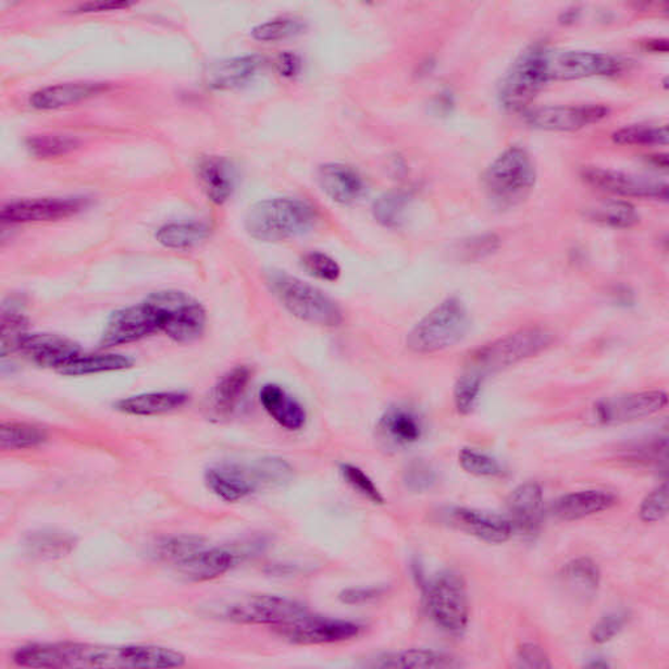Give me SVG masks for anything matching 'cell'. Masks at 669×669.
I'll list each match as a JSON object with an SVG mask.
<instances>
[{
  "label": "cell",
  "mask_w": 669,
  "mask_h": 669,
  "mask_svg": "<svg viewBox=\"0 0 669 669\" xmlns=\"http://www.w3.org/2000/svg\"><path fill=\"white\" fill-rule=\"evenodd\" d=\"M446 523L488 544L509 542L515 531L509 518L469 508L446 511Z\"/></svg>",
  "instance_id": "ffe728a7"
},
{
  "label": "cell",
  "mask_w": 669,
  "mask_h": 669,
  "mask_svg": "<svg viewBox=\"0 0 669 669\" xmlns=\"http://www.w3.org/2000/svg\"><path fill=\"white\" fill-rule=\"evenodd\" d=\"M276 69L284 77H295L300 74L301 60L294 53H284L277 57Z\"/></svg>",
  "instance_id": "11a10c76"
},
{
  "label": "cell",
  "mask_w": 669,
  "mask_h": 669,
  "mask_svg": "<svg viewBox=\"0 0 669 669\" xmlns=\"http://www.w3.org/2000/svg\"><path fill=\"white\" fill-rule=\"evenodd\" d=\"M561 580L571 593L587 597L594 596L599 590L602 573L594 560L590 557H580L565 565Z\"/></svg>",
  "instance_id": "836d02e7"
},
{
  "label": "cell",
  "mask_w": 669,
  "mask_h": 669,
  "mask_svg": "<svg viewBox=\"0 0 669 669\" xmlns=\"http://www.w3.org/2000/svg\"><path fill=\"white\" fill-rule=\"evenodd\" d=\"M83 198H38L11 201L0 212L5 224L44 223L74 216L86 208Z\"/></svg>",
  "instance_id": "e0dca14e"
},
{
  "label": "cell",
  "mask_w": 669,
  "mask_h": 669,
  "mask_svg": "<svg viewBox=\"0 0 669 669\" xmlns=\"http://www.w3.org/2000/svg\"><path fill=\"white\" fill-rule=\"evenodd\" d=\"M133 367V360L125 355L119 354H95L83 355L71 361L66 368L61 370V374L71 376L100 374L119 372V370Z\"/></svg>",
  "instance_id": "d590c367"
},
{
  "label": "cell",
  "mask_w": 669,
  "mask_h": 669,
  "mask_svg": "<svg viewBox=\"0 0 669 669\" xmlns=\"http://www.w3.org/2000/svg\"><path fill=\"white\" fill-rule=\"evenodd\" d=\"M555 336L544 327H528L485 344L471 356L469 369L485 376L531 359L548 349Z\"/></svg>",
  "instance_id": "9c48e42d"
},
{
  "label": "cell",
  "mask_w": 669,
  "mask_h": 669,
  "mask_svg": "<svg viewBox=\"0 0 669 669\" xmlns=\"http://www.w3.org/2000/svg\"><path fill=\"white\" fill-rule=\"evenodd\" d=\"M263 64L264 58L261 55L237 57L214 63L206 73L207 86L216 90L241 88L255 79Z\"/></svg>",
  "instance_id": "83f0119b"
},
{
  "label": "cell",
  "mask_w": 669,
  "mask_h": 669,
  "mask_svg": "<svg viewBox=\"0 0 669 669\" xmlns=\"http://www.w3.org/2000/svg\"><path fill=\"white\" fill-rule=\"evenodd\" d=\"M27 321L16 311H4L2 318V356L21 350L22 343L27 336Z\"/></svg>",
  "instance_id": "bcb514c9"
},
{
  "label": "cell",
  "mask_w": 669,
  "mask_h": 669,
  "mask_svg": "<svg viewBox=\"0 0 669 669\" xmlns=\"http://www.w3.org/2000/svg\"><path fill=\"white\" fill-rule=\"evenodd\" d=\"M187 401L188 395L181 392L149 393L122 399L115 408L132 416H158L177 411Z\"/></svg>",
  "instance_id": "1f68e13d"
},
{
  "label": "cell",
  "mask_w": 669,
  "mask_h": 669,
  "mask_svg": "<svg viewBox=\"0 0 669 669\" xmlns=\"http://www.w3.org/2000/svg\"><path fill=\"white\" fill-rule=\"evenodd\" d=\"M408 200L405 195L389 193L375 200L374 219L386 228H399L405 223Z\"/></svg>",
  "instance_id": "7bdbcfd3"
},
{
  "label": "cell",
  "mask_w": 669,
  "mask_h": 669,
  "mask_svg": "<svg viewBox=\"0 0 669 669\" xmlns=\"http://www.w3.org/2000/svg\"><path fill=\"white\" fill-rule=\"evenodd\" d=\"M614 493L606 491H581L569 493L552 505V512L561 521L573 522L600 515L617 505Z\"/></svg>",
  "instance_id": "4316f807"
},
{
  "label": "cell",
  "mask_w": 669,
  "mask_h": 669,
  "mask_svg": "<svg viewBox=\"0 0 669 669\" xmlns=\"http://www.w3.org/2000/svg\"><path fill=\"white\" fill-rule=\"evenodd\" d=\"M424 431L421 416L407 406L389 407L376 425V435L389 449H405L418 444Z\"/></svg>",
  "instance_id": "44dd1931"
},
{
  "label": "cell",
  "mask_w": 669,
  "mask_h": 669,
  "mask_svg": "<svg viewBox=\"0 0 669 669\" xmlns=\"http://www.w3.org/2000/svg\"><path fill=\"white\" fill-rule=\"evenodd\" d=\"M543 509L544 493L537 483L521 484L510 493L508 510L512 528L524 532H535L541 525Z\"/></svg>",
  "instance_id": "f1b7e54d"
},
{
  "label": "cell",
  "mask_w": 669,
  "mask_h": 669,
  "mask_svg": "<svg viewBox=\"0 0 669 669\" xmlns=\"http://www.w3.org/2000/svg\"><path fill=\"white\" fill-rule=\"evenodd\" d=\"M668 405V396L659 389L629 393L597 402L594 418L602 425H621L652 418Z\"/></svg>",
  "instance_id": "4fadbf2b"
},
{
  "label": "cell",
  "mask_w": 669,
  "mask_h": 669,
  "mask_svg": "<svg viewBox=\"0 0 669 669\" xmlns=\"http://www.w3.org/2000/svg\"><path fill=\"white\" fill-rule=\"evenodd\" d=\"M406 483L413 491L431 490L435 483V473L431 466L424 462H416L406 471Z\"/></svg>",
  "instance_id": "816d5d0a"
},
{
  "label": "cell",
  "mask_w": 669,
  "mask_h": 669,
  "mask_svg": "<svg viewBox=\"0 0 669 669\" xmlns=\"http://www.w3.org/2000/svg\"><path fill=\"white\" fill-rule=\"evenodd\" d=\"M458 460L463 471L472 476L495 479L504 473V467L496 458L483 451L471 449V447H464L460 450Z\"/></svg>",
  "instance_id": "b9f144b4"
},
{
  "label": "cell",
  "mask_w": 669,
  "mask_h": 669,
  "mask_svg": "<svg viewBox=\"0 0 669 669\" xmlns=\"http://www.w3.org/2000/svg\"><path fill=\"white\" fill-rule=\"evenodd\" d=\"M385 594L386 590L382 587H349L342 591L339 600L347 606H362L379 600Z\"/></svg>",
  "instance_id": "f5cc1de1"
},
{
  "label": "cell",
  "mask_w": 669,
  "mask_h": 669,
  "mask_svg": "<svg viewBox=\"0 0 669 669\" xmlns=\"http://www.w3.org/2000/svg\"><path fill=\"white\" fill-rule=\"evenodd\" d=\"M17 666L29 668H177L186 658L174 649L149 646H101L89 643H36L18 648Z\"/></svg>",
  "instance_id": "6da1fadb"
},
{
  "label": "cell",
  "mask_w": 669,
  "mask_h": 669,
  "mask_svg": "<svg viewBox=\"0 0 669 669\" xmlns=\"http://www.w3.org/2000/svg\"><path fill=\"white\" fill-rule=\"evenodd\" d=\"M268 284L278 302L298 320L330 329L343 323L339 305L314 285L282 271L271 272Z\"/></svg>",
  "instance_id": "277c9868"
},
{
  "label": "cell",
  "mask_w": 669,
  "mask_h": 669,
  "mask_svg": "<svg viewBox=\"0 0 669 669\" xmlns=\"http://www.w3.org/2000/svg\"><path fill=\"white\" fill-rule=\"evenodd\" d=\"M370 668L383 669H449L462 667L453 655L434 652V649L409 648L402 652L387 653L376 656L369 662Z\"/></svg>",
  "instance_id": "f546056e"
},
{
  "label": "cell",
  "mask_w": 669,
  "mask_h": 669,
  "mask_svg": "<svg viewBox=\"0 0 669 669\" xmlns=\"http://www.w3.org/2000/svg\"><path fill=\"white\" fill-rule=\"evenodd\" d=\"M499 246V238L496 235L480 236L470 239L464 244L466 252H470L471 258H482L492 255Z\"/></svg>",
  "instance_id": "db71d44e"
},
{
  "label": "cell",
  "mask_w": 669,
  "mask_h": 669,
  "mask_svg": "<svg viewBox=\"0 0 669 669\" xmlns=\"http://www.w3.org/2000/svg\"><path fill=\"white\" fill-rule=\"evenodd\" d=\"M640 518L645 523H659L668 516L667 483L647 493L640 506Z\"/></svg>",
  "instance_id": "c3c4849f"
},
{
  "label": "cell",
  "mask_w": 669,
  "mask_h": 669,
  "mask_svg": "<svg viewBox=\"0 0 669 669\" xmlns=\"http://www.w3.org/2000/svg\"><path fill=\"white\" fill-rule=\"evenodd\" d=\"M581 178L584 184L603 193L616 195V197L656 200L668 198L666 182L647 179L639 175L612 171V169L583 168Z\"/></svg>",
  "instance_id": "9a60e30c"
},
{
  "label": "cell",
  "mask_w": 669,
  "mask_h": 669,
  "mask_svg": "<svg viewBox=\"0 0 669 669\" xmlns=\"http://www.w3.org/2000/svg\"><path fill=\"white\" fill-rule=\"evenodd\" d=\"M629 614L619 610V612L609 614L602 617L593 629H591L590 639L595 645H604L619 635L628 625Z\"/></svg>",
  "instance_id": "681fc988"
},
{
  "label": "cell",
  "mask_w": 669,
  "mask_h": 669,
  "mask_svg": "<svg viewBox=\"0 0 669 669\" xmlns=\"http://www.w3.org/2000/svg\"><path fill=\"white\" fill-rule=\"evenodd\" d=\"M220 619L241 625L277 628L308 612L305 604L277 595H249L216 607Z\"/></svg>",
  "instance_id": "8fae6325"
},
{
  "label": "cell",
  "mask_w": 669,
  "mask_h": 669,
  "mask_svg": "<svg viewBox=\"0 0 669 669\" xmlns=\"http://www.w3.org/2000/svg\"><path fill=\"white\" fill-rule=\"evenodd\" d=\"M21 350L36 366L55 369L57 372H61L82 354L73 340L51 334H28Z\"/></svg>",
  "instance_id": "7402d4cb"
},
{
  "label": "cell",
  "mask_w": 669,
  "mask_h": 669,
  "mask_svg": "<svg viewBox=\"0 0 669 669\" xmlns=\"http://www.w3.org/2000/svg\"><path fill=\"white\" fill-rule=\"evenodd\" d=\"M429 619L446 634L460 636L470 623V599L463 578L445 571L429 581L422 593Z\"/></svg>",
  "instance_id": "ba28073f"
},
{
  "label": "cell",
  "mask_w": 669,
  "mask_h": 669,
  "mask_svg": "<svg viewBox=\"0 0 669 669\" xmlns=\"http://www.w3.org/2000/svg\"><path fill=\"white\" fill-rule=\"evenodd\" d=\"M302 268L308 274L323 282L334 283L339 281L342 268L333 257L321 251H310L302 257Z\"/></svg>",
  "instance_id": "7dc6e473"
},
{
  "label": "cell",
  "mask_w": 669,
  "mask_h": 669,
  "mask_svg": "<svg viewBox=\"0 0 669 669\" xmlns=\"http://www.w3.org/2000/svg\"><path fill=\"white\" fill-rule=\"evenodd\" d=\"M366 627L362 623L305 612L296 619L275 628V632L296 645H335L356 640Z\"/></svg>",
  "instance_id": "7c38bea8"
},
{
  "label": "cell",
  "mask_w": 669,
  "mask_h": 669,
  "mask_svg": "<svg viewBox=\"0 0 669 669\" xmlns=\"http://www.w3.org/2000/svg\"><path fill=\"white\" fill-rule=\"evenodd\" d=\"M586 218L610 228L628 230L640 223L634 206L622 200H602L587 208Z\"/></svg>",
  "instance_id": "e575fe53"
},
{
  "label": "cell",
  "mask_w": 669,
  "mask_h": 669,
  "mask_svg": "<svg viewBox=\"0 0 669 669\" xmlns=\"http://www.w3.org/2000/svg\"><path fill=\"white\" fill-rule=\"evenodd\" d=\"M79 141L66 135H40L28 140V149L38 159L60 158L74 151Z\"/></svg>",
  "instance_id": "ee69618b"
},
{
  "label": "cell",
  "mask_w": 669,
  "mask_h": 669,
  "mask_svg": "<svg viewBox=\"0 0 669 669\" xmlns=\"http://www.w3.org/2000/svg\"><path fill=\"white\" fill-rule=\"evenodd\" d=\"M252 379L249 367L239 366L220 376L208 398V411L214 419H226L236 411Z\"/></svg>",
  "instance_id": "cb8c5ba5"
},
{
  "label": "cell",
  "mask_w": 669,
  "mask_h": 669,
  "mask_svg": "<svg viewBox=\"0 0 669 669\" xmlns=\"http://www.w3.org/2000/svg\"><path fill=\"white\" fill-rule=\"evenodd\" d=\"M159 333L154 315L146 302L116 310L107 323L101 336L106 348L125 346Z\"/></svg>",
  "instance_id": "d6986e66"
},
{
  "label": "cell",
  "mask_w": 669,
  "mask_h": 669,
  "mask_svg": "<svg viewBox=\"0 0 669 669\" xmlns=\"http://www.w3.org/2000/svg\"><path fill=\"white\" fill-rule=\"evenodd\" d=\"M205 480L208 490L225 503L243 501L263 484L257 464L252 469L236 463L212 466L206 471Z\"/></svg>",
  "instance_id": "ac0fdd59"
},
{
  "label": "cell",
  "mask_w": 669,
  "mask_h": 669,
  "mask_svg": "<svg viewBox=\"0 0 669 669\" xmlns=\"http://www.w3.org/2000/svg\"><path fill=\"white\" fill-rule=\"evenodd\" d=\"M210 235V225L201 221H190L161 226L156 233V239L168 249L188 250L203 244Z\"/></svg>",
  "instance_id": "d6a6232c"
},
{
  "label": "cell",
  "mask_w": 669,
  "mask_h": 669,
  "mask_svg": "<svg viewBox=\"0 0 669 669\" xmlns=\"http://www.w3.org/2000/svg\"><path fill=\"white\" fill-rule=\"evenodd\" d=\"M484 379L485 376L471 369L459 376L454 387V406L459 414L467 416L475 411L480 395H482Z\"/></svg>",
  "instance_id": "ab89813d"
},
{
  "label": "cell",
  "mask_w": 669,
  "mask_h": 669,
  "mask_svg": "<svg viewBox=\"0 0 669 669\" xmlns=\"http://www.w3.org/2000/svg\"><path fill=\"white\" fill-rule=\"evenodd\" d=\"M259 401H261L270 418L285 431L297 432L307 425V409L295 396H292L287 389L276 385V383H268L262 387L259 392Z\"/></svg>",
  "instance_id": "d4e9b609"
},
{
  "label": "cell",
  "mask_w": 669,
  "mask_h": 669,
  "mask_svg": "<svg viewBox=\"0 0 669 669\" xmlns=\"http://www.w3.org/2000/svg\"><path fill=\"white\" fill-rule=\"evenodd\" d=\"M151 309L158 329L172 340L197 342L207 329V311L197 298L178 290L156 292L145 301Z\"/></svg>",
  "instance_id": "52a82bcc"
},
{
  "label": "cell",
  "mask_w": 669,
  "mask_h": 669,
  "mask_svg": "<svg viewBox=\"0 0 669 669\" xmlns=\"http://www.w3.org/2000/svg\"><path fill=\"white\" fill-rule=\"evenodd\" d=\"M305 28H307V25H305L302 18L282 16L258 25L251 34L258 41L276 42L302 34Z\"/></svg>",
  "instance_id": "60d3db41"
},
{
  "label": "cell",
  "mask_w": 669,
  "mask_h": 669,
  "mask_svg": "<svg viewBox=\"0 0 669 669\" xmlns=\"http://www.w3.org/2000/svg\"><path fill=\"white\" fill-rule=\"evenodd\" d=\"M517 667L529 669H548L552 665L549 655L536 643H523L517 649Z\"/></svg>",
  "instance_id": "f907efd6"
},
{
  "label": "cell",
  "mask_w": 669,
  "mask_h": 669,
  "mask_svg": "<svg viewBox=\"0 0 669 669\" xmlns=\"http://www.w3.org/2000/svg\"><path fill=\"white\" fill-rule=\"evenodd\" d=\"M48 433L44 428L28 422H3L0 428V446L4 451L32 449L44 444Z\"/></svg>",
  "instance_id": "8d00e7d4"
},
{
  "label": "cell",
  "mask_w": 669,
  "mask_h": 669,
  "mask_svg": "<svg viewBox=\"0 0 669 669\" xmlns=\"http://www.w3.org/2000/svg\"><path fill=\"white\" fill-rule=\"evenodd\" d=\"M318 184L337 205L349 206L359 201L367 191L366 181L355 168L331 162L318 169Z\"/></svg>",
  "instance_id": "603a6c76"
},
{
  "label": "cell",
  "mask_w": 669,
  "mask_h": 669,
  "mask_svg": "<svg viewBox=\"0 0 669 669\" xmlns=\"http://www.w3.org/2000/svg\"><path fill=\"white\" fill-rule=\"evenodd\" d=\"M198 178L207 198L214 205H224L235 191L236 175L231 162L220 156H208L199 161Z\"/></svg>",
  "instance_id": "4dcf8cb0"
},
{
  "label": "cell",
  "mask_w": 669,
  "mask_h": 669,
  "mask_svg": "<svg viewBox=\"0 0 669 669\" xmlns=\"http://www.w3.org/2000/svg\"><path fill=\"white\" fill-rule=\"evenodd\" d=\"M108 87L107 83L99 82L55 84V86L38 89L29 97V103L32 108L38 110L66 108L107 92Z\"/></svg>",
  "instance_id": "484cf974"
},
{
  "label": "cell",
  "mask_w": 669,
  "mask_h": 669,
  "mask_svg": "<svg viewBox=\"0 0 669 669\" xmlns=\"http://www.w3.org/2000/svg\"><path fill=\"white\" fill-rule=\"evenodd\" d=\"M470 326L464 302L449 297L414 324L407 336V347L416 355L438 354L462 340Z\"/></svg>",
  "instance_id": "5b68a950"
},
{
  "label": "cell",
  "mask_w": 669,
  "mask_h": 669,
  "mask_svg": "<svg viewBox=\"0 0 669 669\" xmlns=\"http://www.w3.org/2000/svg\"><path fill=\"white\" fill-rule=\"evenodd\" d=\"M623 67L625 62L609 54L583 50L549 51V82L610 76L621 73Z\"/></svg>",
  "instance_id": "5bb4252c"
},
{
  "label": "cell",
  "mask_w": 669,
  "mask_h": 669,
  "mask_svg": "<svg viewBox=\"0 0 669 669\" xmlns=\"http://www.w3.org/2000/svg\"><path fill=\"white\" fill-rule=\"evenodd\" d=\"M609 109L599 103H583V106L547 107L532 110L528 114L531 127L544 132L571 133L580 132L606 120Z\"/></svg>",
  "instance_id": "2e32d148"
},
{
  "label": "cell",
  "mask_w": 669,
  "mask_h": 669,
  "mask_svg": "<svg viewBox=\"0 0 669 669\" xmlns=\"http://www.w3.org/2000/svg\"><path fill=\"white\" fill-rule=\"evenodd\" d=\"M668 126L654 125V123H636L617 129L612 139L620 146H655L667 145Z\"/></svg>",
  "instance_id": "74e56055"
},
{
  "label": "cell",
  "mask_w": 669,
  "mask_h": 669,
  "mask_svg": "<svg viewBox=\"0 0 669 669\" xmlns=\"http://www.w3.org/2000/svg\"><path fill=\"white\" fill-rule=\"evenodd\" d=\"M486 193L503 207L522 203L534 190L536 168L530 153L521 147H510L486 168L483 175Z\"/></svg>",
  "instance_id": "8992f818"
},
{
  "label": "cell",
  "mask_w": 669,
  "mask_h": 669,
  "mask_svg": "<svg viewBox=\"0 0 669 669\" xmlns=\"http://www.w3.org/2000/svg\"><path fill=\"white\" fill-rule=\"evenodd\" d=\"M158 555L175 573L193 583L218 580L235 563V556L230 550L210 547L197 536L166 538L159 544Z\"/></svg>",
  "instance_id": "3957f363"
},
{
  "label": "cell",
  "mask_w": 669,
  "mask_h": 669,
  "mask_svg": "<svg viewBox=\"0 0 669 669\" xmlns=\"http://www.w3.org/2000/svg\"><path fill=\"white\" fill-rule=\"evenodd\" d=\"M133 3L128 2H90L79 5L76 9L80 14H94V12L120 11L132 8Z\"/></svg>",
  "instance_id": "9f6ffc18"
},
{
  "label": "cell",
  "mask_w": 669,
  "mask_h": 669,
  "mask_svg": "<svg viewBox=\"0 0 669 669\" xmlns=\"http://www.w3.org/2000/svg\"><path fill=\"white\" fill-rule=\"evenodd\" d=\"M318 212L307 200L274 198L258 201L245 218V230L262 243H282L314 228Z\"/></svg>",
  "instance_id": "7a4b0ae2"
},
{
  "label": "cell",
  "mask_w": 669,
  "mask_h": 669,
  "mask_svg": "<svg viewBox=\"0 0 669 669\" xmlns=\"http://www.w3.org/2000/svg\"><path fill=\"white\" fill-rule=\"evenodd\" d=\"M340 475L350 488L359 493L363 498L369 499L374 505L385 504L381 490L375 485L373 479L362 471L360 467L355 464L344 463L340 466Z\"/></svg>",
  "instance_id": "f6af8a7d"
},
{
  "label": "cell",
  "mask_w": 669,
  "mask_h": 669,
  "mask_svg": "<svg viewBox=\"0 0 669 669\" xmlns=\"http://www.w3.org/2000/svg\"><path fill=\"white\" fill-rule=\"evenodd\" d=\"M549 49L541 44L532 45L512 62L499 84V101L510 110L528 107L549 83Z\"/></svg>",
  "instance_id": "30bf717a"
},
{
  "label": "cell",
  "mask_w": 669,
  "mask_h": 669,
  "mask_svg": "<svg viewBox=\"0 0 669 669\" xmlns=\"http://www.w3.org/2000/svg\"><path fill=\"white\" fill-rule=\"evenodd\" d=\"M27 548L32 556L58 558L70 554L74 548V538L62 532L44 531L29 536Z\"/></svg>",
  "instance_id": "f35d334b"
}]
</instances>
